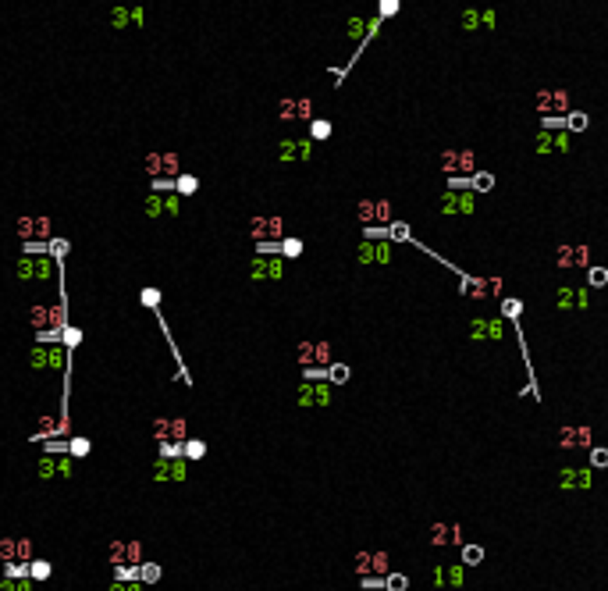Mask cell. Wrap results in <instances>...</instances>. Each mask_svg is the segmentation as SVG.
Masks as SVG:
<instances>
[{
  "instance_id": "6da1fadb",
  "label": "cell",
  "mask_w": 608,
  "mask_h": 591,
  "mask_svg": "<svg viewBox=\"0 0 608 591\" xmlns=\"http://www.w3.org/2000/svg\"><path fill=\"white\" fill-rule=\"evenodd\" d=\"M15 275H18V282H25V285H46V282H53V278H61V264L53 260L50 253H43V256L22 253Z\"/></svg>"
},
{
  "instance_id": "7a4b0ae2",
  "label": "cell",
  "mask_w": 608,
  "mask_h": 591,
  "mask_svg": "<svg viewBox=\"0 0 608 591\" xmlns=\"http://www.w3.org/2000/svg\"><path fill=\"white\" fill-rule=\"evenodd\" d=\"M15 232H18L22 246L25 242L50 246V239H53V218H50V214H22V218L15 221Z\"/></svg>"
},
{
  "instance_id": "3957f363",
  "label": "cell",
  "mask_w": 608,
  "mask_h": 591,
  "mask_svg": "<svg viewBox=\"0 0 608 591\" xmlns=\"http://www.w3.org/2000/svg\"><path fill=\"white\" fill-rule=\"evenodd\" d=\"M107 559H110V566L114 570H121V566H143V542L139 538H114L110 542V549H107Z\"/></svg>"
},
{
  "instance_id": "277c9868",
  "label": "cell",
  "mask_w": 608,
  "mask_h": 591,
  "mask_svg": "<svg viewBox=\"0 0 608 591\" xmlns=\"http://www.w3.org/2000/svg\"><path fill=\"white\" fill-rule=\"evenodd\" d=\"M153 439L160 446H185L189 442V420L185 417H157L153 420Z\"/></svg>"
},
{
  "instance_id": "5b68a950",
  "label": "cell",
  "mask_w": 608,
  "mask_h": 591,
  "mask_svg": "<svg viewBox=\"0 0 608 591\" xmlns=\"http://www.w3.org/2000/svg\"><path fill=\"white\" fill-rule=\"evenodd\" d=\"M36 545H32V538H25V534H4L0 538V563H32L36 556Z\"/></svg>"
},
{
  "instance_id": "8992f818",
  "label": "cell",
  "mask_w": 608,
  "mask_h": 591,
  "mask_svg": "<svg viewBox=\"0 0 608 591\" xmlns=\"http://www.w3.org/2000/svg\"><path fill=\"white\" fill-rule=\"evenodd\" d=\"M249 235H253L256 246H260V242H282L285 221L278 218V214H256V218L249 221Z\"/></svg>"
},
{
  "instance_id": "52a82bcc",
  "label": "cell",
  "mask_w": 608,
  "mask_h": 591,
  "mask_svg": "<svg viewBox=\"0 0 608 591\" xmlns=\"http://www.w3.org/2000/svg\"><path fill=\"white\" fill-rule=\"evenodd\" d=\"M331 385L327 382H303L299 389H296V406H303V410H324V406H331Z\"/></svg>"
},
{
  "instance_id": "ba28073f",
  "label": "cell",
  "mask_w": 608,
  "mask_h": 591,
  "mask_svg": "<svg viewBox=\"0 0 608 591\" xmlns=\"http://www.w3.org/2000/svg\"><path fill=\"white\" fill-rule=\"evenodd\" d=\"M473 153L470 150H445L441 153V171L449 178H473Z\"/></svg>"
},
{
  "instance_id": "9c48e42d",
  "label": "cell",
  "mask_w": 608,
  "mask_h": 591,
  "mask_svg": "<svg viewBox=\"0 0 608 591\" xmlns=\"http://www.w3.org/2000/svg\"><path fill=\"white\" fill-rule=\"evenodd\" d=\"M296 360H299V367L303 370H310V367H331V346L327 342H299L296 346Z\"/></svg>"
},
{
  "instance_id": "30bf717a",
  "label": "cell",
  "mask_w": 608,
  "mask_h": 591,
  "mask_svg": "<svg viewBox=\"0 0 608 591\" xmlns=\"http://www.w3.org/2000/svg\"><path fill=\"white\" fill-rule=\"evenodd\" d=\"M359 221L366 225V228H388V218H392V203L388 200H363L359 207Z\"/></svg>"
},
{
  "instance_id": "8fae6325",
  "label": "cell",
  "mask_w": 608,
  "mask_h": 591,
  "mask_svg": "<svg viewBox=\"0 0 608 591\" xmlns=\"http://www.w3.org/2000/svg\"><path fill=\"white\" fill-rule=\"evenodd\" d=\"M537 107H541L544 118L569 115V93H566V89H541V93H537Z\"/></svg>"
},
{
  "instance_id": "7c38bea8",
  "label": "cell",
  "mask_w": 608,
  "mask_h": 591,
  "mask_svg": "<svg viewBox=\"0 0 608 591\" xmlns=\"http://www.w3.org/2000/svg\"><path fill=\"white\" fill-rule=\"evenodd\" d=\"M285 275V260L282 256H256L249 264V278L253 282H278Z\"/></svg>"
},
{
  "instance_id": "4fadbf2b",
  "label": "cell",
  "mask_w": 608,
  "mask_h": 591,
  "mask_svg": "<svg viewBox=\"0 0 608 591\" xmlns=\"http://www.w3.org/2000/svg\"><path fill=\"white\" fill-rule=\"evenodd\" d=\"M278 115H282V122H313V100L289 96L278 103Z\"/></svg>"
},
{
  "instance_id": "5bb4252c",
  "label": "cell",
  "mask_w": 608,
  "mask_h": 591,
  "mask_svg": "<svg viewBox=\"0 0 608 591\" xmlns=\"http://www.w3.org/2000/svg\"><path fill=\"white\" fill-rule=\"evenodd\" d=\"M189 477V460H157L153 463V481L164 485V481H185Z\"/></svg>"
},
{
  "instance_id": "9a60e30c",
  "label": "cell",
  "mask_w": 608,
  "mask_h": 591,
  "mask_svg": "<svg viewBox=\"0 0 608 591\" xmlns=\"http://www.w3.org/2000/svg\"><path fill=\"white\" fill-rule=\"evenodd\" d=\"M441 214H473V193H456V189H445L437 200Z\"/></svg>"
},
{
  "instance_id": "2e32d148",
  "label": "cell",
  "mask_w": 608,
  "mask_h": 591,
  "mask_svg": "<svg viewBox=\"0 0 608 591\" xmlns=\"http://www.w3.org/2000/svg\"><path fill=\"white\" fill-rule=\"evenodd\" d=\"M459 292L463 296H477V299L498 296L502 292V278H463L459 282Z\"/></svg>"
},
{
  "instance_id": "e0dca14e",
  "label": "cell",
  "mask_w": 608,
  "mask_h": 591,
  "mask_svg": "<svg viewBox=\"0 0 608 591\" xmlns=\"http://www.w3.org/2000/svg\"><path fill=\"white\" fill-rule=\"evenodd\" d=\"M466 335L470 339H494V342H498L502 335H505V325H502V320L498 317H473L470 320V328H466Z\"/></svg>"
},
{
  "instance_id": "ac0fdd59",
  "label": "cell",
  "mask_w": 608,
  "mask_h": 591,
  "mask_svg": "<svg viewBox=\"0 0 608 591\" xmlns=\"http://www.w3.org/2000/svg\"><path fill=\"white\" fill-rule=\"evenodd\" d=\"M555 264L559 267H583V271H587V267H590V246H559L555 249Z\"/></svg>"
},
{
  "instance_id": "d6986e66",
  "label": "cell",
  "mask_w": 608,
  "mask_h": 591,
  "mask_svg": "<svg viewBox=\"0 0 608 591\" xmlns=\"http://www.w3.org/2000/svg\"><path fill=\"white\" fill-rule=\"evenodd\" d=\"M356 260L359 264H388L392 260V242H370V239H363L359 249H356Z\"/></svg>"
},
{
  "instance_id": "ffe728a7",
  "label": "cell",
  "mask_w": 608,
  "mask_h": 591,
  "mask_svg": "<svg viewBox=\"0 0 608 591\" xmlns=\"http://www.w3.org/2000/svg\"><path fill=\"white\" fill-rule=\"evenodd\" d=\"M278 153H282L285 164H292V160H310L313 157V143L310 139H282Z\"/></svg>"
},
{
  "instance_id": "44dd1931",
  "label": "cell",
  "mask_w": 608,
  "mask_h": 591,
  "mask_svg": "<svg viewBox=\"0 0 608 591\" xmlns=\"http://www.w3.org/2000/svg\"><path fill=\"white\" fill-rule=\"evenodd\" d=\"M430 545H437V549L463 545V527L459 524H434L430 527Z\"/></svg>"
},
{
  "instance_id": "7402d4cb",
  "label": "cell",
  "mask_w": 608,
  "mask_h": 591,
  "mask_svg": "<svg viewBox=\"0 0 608 591\" xmlns=\"http://www.w3.org/2000/svg\"><path fill=\"white\" fill-rule=\"evenodd\" d=\"M590 470H580V467H566V470H559V488H566V492H587L590 488Z\"/></svg>"
},
{
  "instance_id": "603a6c76",
  "label": "cell",
  "mask_w": 608,
  "mask_h": 591,
  "mask_svg": "<svg viewBox=\"0 0 608 591\" xmlns=\"http://www.w3.org/2000/svg\"><path fill=\"white\" fill-rule=\"evenodd\" d=\"M463 580H466L463 563H459V566H434V584H437V587H459Z\"/></svg>"
},
{
  "instance_id": "cb8c5ba5",
  "label": "cell",
  "mask_w": 608,
  "mask_h": 591,
  "mask_svg": "<svg viewBox=\"0 0 608 591\" xmlns=\"http://www.w3.org/2000/svg\"><path fill=\"white\" fill-rule=\"evenodd\" d=\"M25 320H29V328H32L36 335H43V332L50 328V303H32L29 313H25Z\"/></svg>"
},
{
  "instance_id": "d4e9b609",
  "label": "cell",
  "mask_w": 608,
  "mask_h": 591,
  "mask_svg": "<svg viewBox=\"0 0 608 591\" xmlns=\"http://www.w3.org/2000/svg\"><path fill=\"white\" fill-rule=\"evenodd\" d=\"M559 446L562 449L590 446V427H562V431H559Z\"/></svg>"
},
{
  "instance_id": "484cf974",
  "label": "cell",
  "mask_w": 608,
  "mask_h": 591,
  "mask_svg": "<svg viewBox=\"0 0 608 591\" xmlns=\"http://www.w3.org/2000/svg\"><path fill=\"white\" fill-rule=\"evenodd\" d=\"M143 175H146L150 182L164 178V153H146V157H143Z\"/></svg>"
},
{
  "instance_id": "4316f807",
  "label": "cell",
  "mask_w": 608,
  "mask_h": 591,
  "mask_svg": "<svg viewBox=\"0 0 608 591\" xmlns=\"http://www.w3.org/2000/svg\"><path fill=\"white\" fill-rule=\"evenodd\" d=\"M25 363H29V370H50V346H32Z\"/></svg>"
},
{
  "instance_id": "83f0119b",
  "label": "cell",
  "mask_w": 608,
  "mask_h": 591,
  "mask_svg": "<svg viewBox=\"0 0 608 591\" xmlns=\"http://www.w3.org/2000/svg\"><path fill=\"white\" fill-rule=\"evenodd\" d=\"M143 214H146V218H164V214H168V210H164V196L160 193H146L143 196Z\"/></svg>"
},
{
  "instance_id": "f1b7e54d",
  "label": "cell",
  "mask_w": 608,
  "mask_h": 591,
  "mask_svg": "<svg viewBox=\"0 0 608 591\" xmlns=\"http://www.w3.org/2000/svg\"><path fill=\"white\" fill-rule=\"evenodd\" d=\"M388 573H392L388 552H370V577H388Z\"/></svg>"
},
{
  "instance_id": "f546056e",
  "label": "cell",
  "mask_w": 608,
  "mask_h": 591,
  "mask_svg": "<svg viewBox=\"0 0 608 591\" xmlns=\"http://www.w3.org/2000/svg\"><path fill=\"white\" fill-rule=\"evenodd\" d=\"M477 25H494V11H466L463 15V29H477Z\"/></svg>"
},
{
  "instance_id": "4dcf8cb0",
  "label": "cell",
  "mask_w": 608,
  "mask_h": 591,
  "mask_svg": "<svg viewBox=\"0 0 608 591\" xmlns=\"http://www.w3.org/2000/svg\"><path fill=\"white\" fill-rule=\"evenodd\" d=\"M50 573H53V566H50L46 559H32V563H29V580L39 584V580H50Z\"/></svg>"
},
{
  "instance_id": "1f68e13d",
  "label": "cell",
  "mask_w": 608,
  "mask_h": 591,
  "mask_svg": "<svg viewBox=\"0 0 608 591\" xmlns=\"http://www.w3.org/2000/svg\"><path fill=\"white\" fill-rule=\"evenodd\" d=\"M53 474H58V460L43 453V456H39V463H36V477H39V481H50Z\"/></svg>"
},
{
  "instance_id": "d6a6232c",
  "label": "cell",
  "mask_w": 608,
  "mask_h": 591,
  "mask_svg": "<svg viewBox=\"0 0 608 591\" xmlns=\"http://www.w3.org/2000/svg\"><path fill=\"white\" fill-rule=\"evenodd\" d=\"M487 189H494V175L491 171H477L470 178V193H487Z\"/></svg>"
},
{
  "instance_id": "836d02e7",
  "label": "cell",
  "mask_w": 608,
  "mask_h": 591,
  "mask_svg": "<svg viewBox=\"0 0 608 591\" xmlns=\"http://www.w3.org/2000/svg\"><path fill=\"white\" fill-rule=\"evenodd\" d=\"M196 189H199V178H196V175H178V178H175V193H178V196H192Z\"/></svg>"
},
{
  "instance_id": "e575fe53",
  "label": "cell",
  "mask_w": 608,
  "mask_h": 591,
  "mask_svg": "<svg viewBox=\"0 0 608 591\" xmlns=\"http://www.w3.org/2000/svg\"><path fill=\"white\" fill-rule=\"evenodd\" d=\"M178 175H182V157L164 153V178H178Z\"/></svg>"
},
{
  "instance_id": "d590c367",
  "label": "cell",
  "mask_w": 608,
  "mask_h": 591,
  "mask_svg": "<svg viewBox=\"0 0 608 591\" xmlns=\"http://www.w3.org/2000/svg\"><path fill=\"white\" fill-rule=\"evenodd\" d=\"M349 382V367L345 363H331L327 367V385H345Z\"/></svg>"
},
{
  "instance_id": "8d00e7d4",
  "label": "cell",
  "mask_w": 608,
  "mask_h": 591,
  "mask_svg": "<svg viewBox=\"0 0 608 591\" xmlns=\"http://www.w3.org/2000/svg\"><path fill=\"white\" fill-rule=\"evenodd\" d=\"M587 282H590L594 289L608 285V267H597V264H590V267H587Z\"/></svg>"
},
{
  "instance_id": "74e56055",
  "label": "cell",
  "mask_w": 608,
  "mask_h": 591,
  "mask_svg": "<svg viewBox=\"0 0 608 591\" xmlns=\"http://www.w3.org/2000/svg\"><path fill=\"white\" fill-rule=\"evenodd\" d=\"M484 563V549L480 545H463V566H480Z\"/></svg>"
},
{
  "instance_id": "f35d334b",
  "label": "cell",
  "mask_w": 608,
  "mask_h": 591,
  "mask_svg": "<svg viewBox=\"0 0 608 591\" xmlns=\"http://www.w3.org/2000/svg\"><path fill=\"white\" fill-rule=\"evenodd\" d=\"M0 591H36V580H11V577H0Z\"/></svg>"
},
{
  "instance_id": "ab89813d",
  "label": "cell",
  "mask_w": 608,
  "mask_h": 591,
  "mask_svg": "<svg viewBox=\"0 0 608 591\" xmlns=\"http://www.w3.org/2000/svg\"><path fill=\"white\" fill-rule=\"evenodd\" d=\"M132 22V8H110V25L114 29H125Z\"/></svg>"
},
{
  "instance_id": "60d3db41",
  "label": "cell",
  "mask_w": 608,
  "mask_h": 591,
  "mask_svg": "<svg viewBox=\"0 0 608 591\" xmlns=\"http://www.w3.org/2000/svg\"><path fill=\"white\" fill-rule=\"evenodd\" d=\"M587 129V115L583 111H569L566 115V132H583Z\"/></svg>"
},
{
  "instance_id": "b9f144b4",
  "label": "cell",
  "mask_w": 608,
  "mask_h": 591,
  "mask_svg": "<svg viewBox=\"0 0 608 591\" xmlns=\"http://www.w3.org/2000/svg\"><path fill=\"white\" fill-rule=\"evenodd\" d=\"M160 580V566L157 563H143L139 566V584H157Z\"/></svg>"
},
{
  "instance_id": "7bdbcfd3",
  "label": "cell",
  "mask_w": 608,
  "mask_h": 591,
  "mask_svg": "<svg viewBox=\"0 0 608 591\" xmlns=\"http://www.w3.org/2000/svg\"><path fill=\"white\" fill-rule=\"evenodd\" d=\"M327 136H331V122L313 118V122H310V139H327Z\"/></svg>"
},
{
  "instance_id": "ee69618b",
  "label": "cell",
  "mask_w": 608,
  "mask_h": 591,
  "mask_svg": "<svg viewBox=\"0 0 608 591\" xmlns=\"http://www.w3.org/2000/svg\"><path fill=\"white\" fill-rule=\"evenodd\" d=\"M402 239H409V225L406 221H392L388 225V242H402Z\"/></svg>"
},
{
  "instance_id": "f6af8a7d",
  "label": "cell",
  "mask_w": 608,
  "mask_h": 591,
  "mask_svg": "<svg viewBox=\"0 0 608 591\" xmlns=\"http://www.w3.org/2000/svg\"><path fill=\"white\" fill-rule=\"evenodd\" d=\"M203 456H206V442L189 439V442H185V460H203Z\"/></svg>"
},
{
  "instance_id": "bcb514c9",
  "label": "cell",
  "mask_w": 608,
  "mask_h": 591,
  "mask_svg": "<svg viewBox=\"0 0 608 591\" xmlns=\"http://www.w3.org/2000/svg\"><path fill=\"white\" fill-rule=\"evenodd\" d=\"M352 570H356V577H359V580H363V577H370V552H356Z\"/></svg>"
},
{
  "instance_id": "7dc6e473",
  "label": "cell",
  "mask_w": 608,
  "mask_h": 591,
  "mask_svg": "<svg viewBox=\"0 0 608 591\" xmlns=\"http://www.w3.org/2000/svg\"><path fill=\"white\" fill-rule=\"evenodd\" d=\"M4 577H11V580H29V563H8V566H4Z\"/></svg>"
},
{
  "instance_id": "c3c4849f",
  "label": "cell",
  "mask_w": 608,
  "mask_h": 591,
  "mask_svg": "<svg viewBox=\"0 0 608 591\" xmlns=\"http://www.w3.org/2000/svg\"><path fill=\"white\" fill-rule=\"evenodd\" d=\"M86 453H89V439H68V456L72 460H79Z\"/></svg>"
},
{
  "instance_id": "681fc988",
  "label": "cell",
  "mask_w": 608,
  "mask_h": 591,
  "mask_svg": "<svg viewBox=\"0 0 608 591\" xmlns=\"http://www.w3.org/2000/svg\"><path fill=\"white\" fill-rule=\"evenodd\" d=\"M406 587H409V580L402 573H388V577H384V591H406Z\"/></svg>"
},
{
  "instance_id": "f907efd6",
  "label": "cell",
  "mask_w": 608,
  "mask_h": 591,
  "mask_svg": "<svg viewBox=\"0 0 608 591\" xmlns=\"http://www.w3.org/2000/svg\"><path fill=\"white\" fill-rule=\"evenodd\" d=\"M164 210H168V218L182 214V196H178V193H168V196H164Z\"/></svg>"
},
{
  "instance_id": "816d5d0a",
  "label": "cell",
  "mask_w": 608,
  "mask_h": 591,
  "mask_svg": "<svg viewBox=\"0 0 608 591\" xmlns=\"http://www.w3.org/2000/svg\"><path fill=\"white\" fill-rule=\"evenodd\" d=\"M143 306H146V310H157V306H160V292H157L153 285L143 289Z\"/></svg>"
},
{
  "instance_id": "f5cc1de1",
  "label": "cell",
  "mask_w": 608,
  "mask_h": 591,
  "mask_svg": "<svg viewBox=\"0 0 608 591\" xmlns=\"http://www.w3.org/2000/svg\"><path fill=\"white\" fill-rule=\"evenodd\" d=\"M590 467H594V470H601V467H608V449H604V446H597V449H590Z\"/></svg>"
},
{
  "instance_id": "db71d44e",
  "label": "cell",
  "mask_w": 608,
  "mask_h": 591,
  "mask_svg": "<svg viewBox=\"0 0 608 591\" xmlns=\"http://www.w3.org/2000/svg\"><path fill=\"white\" fill-rule=\"evenodd\" d=\"M534 146H537V153H551V150H555V136H551V132H541Z\"/></svg>"
},
{
  "instance_id": "11a10c76",
  "label": "cell",
  "mask_w": 608,
  "mask_h": 591,
  "mask_svg": "<svg viewBox=\"0 0 608 591\" xmlns=\"http://www.w3.org/2000/svg\"><path fill=\"white\" fill-rule=\"evenodd\" d=\"M299 253H303L299 239H282V256H299Z\"/></svg>"
},
{
  "instance_id": "9f6ffc18",
  "label": "cell",
  "mask_w": 608,
  "mask_h": 591,
  "mask_svg": "<svg viewBox=\"0 0 608 591\" xmlns=\"http://www.w3.org/2000/svg\"><path fill=\"white\" fill-rule=\"evenodd\" d=\"M559 306H562V310L576 306V289H559Z\"/></svg>"
},
{
  "instance_id": "6f0895ef",
  "label": "cell",
  "mask_w": 608,
  "mask_h": 591,
  "mask_svg": "<svg viewBox=\"0 0 608 591\" xmlns=\"http://www.w3.org/2000/svg\"><path fill=\"white\" fill-rule=\"evenodd\" d=\"M520 310H523V303H520V299H505V303H502V313H505L509 320H516V317H520Z\"/></svg>"
},
{
  "instance_id": "680465c9",
  "label": "cell",
  "mask_w": 608,
  "mask_h": 591,
  "mask_svg": "<svg viewBox=\"0 0 608 591\" xmlns=\"http://www.w3.org/2000/svg\"><path fill=\"white\" fill-rule=\"evenodd\" d=\"M75 474V460L72 456H61L58 460V477H72Z\"/></svg>"
},
{
  "instance_id": "91938a15",
  "label": "cell",
  "mask_w": 608,
  "mask_h": 591,
  "mask_svg": "<svg viewBox=\"0 0 608 591\" xmlns=\"http://www.w3.org/2000/svg\"><path fill=\"white\" fill-rule=\"evenodd\" d=\"M110 591H143L139 580H110Z\"/></svg>"
},
{
  "instance_id": "94428289",
  "label": "cell",
  "mask_w": 608,
  "mask_h": 591,
  "mask_svg": "<svg viewBox=\"0 0 608 591\" xmlns=\"http://www.w3.org/2000/svg\"><path fill=\"white\" fill-rule=\"evenodd\" d=\"M79 339H82V335H79V328H68V332H65V339H61V346H65V349H72Z\"/></svg>"
},
{
  "instance_id": "6125c7cd",
  "label": "cell",
  "mask_w": 608,
  "mask_h": 591,
  "mask_svg": "<svg viewBox=\"0 0 608 591\" xmlns=\"http://www.w3.org/2000/svg\"><path fill=\"white\" fill-rule=\"evenodd\" d=\"M381 11H384L381 18H388L392 11H399V0H384V4H381Z\"/></svg>"
},
{
  "instance_id": "be15d7a7",
  "label": "cell",
  "mask_w": 608,
  "mask_h": 591,
  "mask_svg": "<svg viewBox=\"0 0 608 591\" xmlns=\"http://www.w3.org/2000/svg\"><path fill=\"white\" fill-rule=\"evenodd\" d=\"M146 22V11L143 8H132V25H143Z\"/></svg>"
},
{
  "instance_id": "e7e4bbea",
  "label": "cell",
  "mask_w": 608,
  "mask_h": 591,
  "mask_svg": "<svg viewBox=\"0 0 608 591\" xmlns=\"http://www.w3.org/2000/svg\"><path fill=\"white\" fill-rule=\"evenodd\" d=\"M555 150H569V136H566V132L555 136Z\"/></svg>"
},
{
  "instance_id": "03108f58",
  "label": "cell",
  "mask_w": 608,
  "mask_h": 591,
  "mask_svg": "<svg viewBox=\"0 0 608 591\" xmlns=\"http://www.w3.org/2000/svg\"><path fill=\"white\" fill-rule=\"evenodd\" d=\"M576 306H580V310L587 306V289H580V292H576Z\"/></svg>"
}]
</instances>
